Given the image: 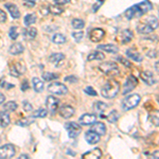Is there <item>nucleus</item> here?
Listing matches in <instances>:
<instances>
[{
	"mask_svg": "<svg viewBox=\"0 0 159 159\" xmlns=\"http://www.w3.org/2000/svg\"><path fill=\"white\" fill-rule=\"evenodd\" d=\"M152 3H151L148 0H144V1L140 2L138 4L129 7V9L125 11V17L127 19H133L135 17H140L142 15H144L145 13L152 10Z\"/></svg>",
	"mask_w": 159,
	"mask_h": 159,
	"instance_id": "1",
	"label": "nucleus"
},
{
	"mask_svg": "<svg viewBox=\"0 0 159 159\" xmlns=\"http://www.w3.org/2000/svg\"><path fill=\"white\" fill-rule=\"evenodd\" d=\"M120 85L115 80H109L105 83V85L102 87L101 94L106 99H114L119 92Z\"/></svg>",
	"mask_w": 159,
	"mask_h": 159,
	"instance_id": "2",
	"label": "nucleus"
},
{
	"mask_svg": "<svg viewBox=\"0 0 159 159\" xmlns=\"http://www.w3.org/2000/svg\"><path fill=\"white\" fill-rule=\"evenodd\" d=\"M140 102V96L137 93L130 94V96H127L126 98L123 100L122 102V108L124 110H130L133 108H135Z\"/></svg>",
	"mask_w": 159,
	"mask_h": 159,
	"instance_id": "3",
	"label": "nucleus"
},
{
	"mask_svg": "<svg viewBox=\"0 0 159 159\" xmlns=\"http://www.w3.org/2000/svg\"><path fill=\"white\" fill-rule=\"evenodd\" d=\"M100 71H102L106 75H116L119 72V68L116 63H112V61H107V63H103L99 66Z\"/></svg>",
	"mask_w": 159,
	"mask_h": 159,
	"instance_id": "4",
	"label": "nucleus"
},
{
	"mask_svg": "<svg viewBox=\"0 0 159 159\" xmlns=\"http://www.w3.org/2000/svg\"><path fill=\"white\" fill-rule=\"evenodd\" d=\"M16 153V148L15 145L7 143L2 147H0V159H9L15 156Z\"/></svg>",
	"mask_w": 159,
	"mask_h": 159,
	"instance_id": "5",
	"label": "nucleus"
},
{
	"mask_svg": "<svg viewBox=\"0 0 159 159\" xmlns=\"http://www.w3.org/2000/svg\"><path fill=\"white\" fill-rule=\"evenodd\" d=\"M48 91L53 94H56V96H64V94L67 93L68 88L64 84L58 83V82H54V83L50 84L48 86Z\"/></svg>",
	"mask_w": 159,
	"mask_h": 159,
	"instance_id": "6",
	"label": "nucleus"
},
{
	"mask_svg": "<svg viewBox=\"0 0 159 159\" xmlns=\"http://www.w3.org/2000/svg\"><path fill=\"white\" fill-rule=\"evenodd\" d=\"M65 129L68 132V136L70 138H75L81 134L82 127L81 125L76 124L75 122H67L65 124Z\"/></svg>",
	"mask_w": 159,
	"mask_h": 159,
	"instance_id": "7",
	"label": "nucleus"
},
{
	"mask_svg": "<svg viewBox=\"0 0 159 159\" xmlns=\"http://www.w3.org/2000/svg\"><path fill=\"white\" fill-rule=\"evenodd\" d=\"M25 72V66L22 61H17L14 65L10 66V73L14 78H19Z\"/></svg>",
	"mask_w": 159,
	"mask_h": 159,
	"instance_id": "8",
	"label": "nucleus"
},
{
	"mask_svg": "<svg viewBox=\"0 0 159 159\" xmlns=\"http://www.w3.org/2000/svg\"><path fill=\"white\" fill-rule=\"evenodd\" d=\"M137 84H138V81H137V79H136V76H134V75L129 76L126 80V82H125L124 86H123L122 93L123 94L129 93V92L132 91L136 86H137Z\"/></svg>",
	"mask_w": 159,
	"mask_h": 159,
	"instance_id": "9",
	"label": "nucleus"
},
{
	"mask_svg": "<svg viewBox=\"0 0 159 159\" xmlns=\"http://www.w3.org/2000/svg\"><path fill=\"white\" fill-rule=\"evenodd\" d=\"M104 36H105L104 30L99 29V28L91 30L90 33H89V39L93 43H98V42H100V40H102L104 38Z\"/></svg>",
	"mask_w": 159,
	"mask_h": 159,
	"instance_id": "10",
	"label": "nucleus"
},
{
	"mask_svg": "<svg viewBox=\"0 0 159 159\" xmlns=\"http://www.w3.org/2000/svg\"><path fill=\"white\" fill-rule=\"evenodd\" d=\"M96 120H97V116L91 114H85L80 117L79 122L81 125H91L96 122Z\"/></svg>",
	"mask_w": 159,
	"mask_h": 159,
	"instance_id": "11",
	"label": "nucleus"
},
{
	"mask_svg": "<svg viewBox=\"0 0 159 159\" xmlns=\"http://www.w3.org/2000/svg\"><path fill=\"white\" fill-rule=\"evenodd\" d=\"M133 37H134V34H133V32L130 30H124L122 31L121 33H120L119 35H118V39L120 40L122 43H129L130 40L133 39Z\"/></svg>",
	"mask_w": 159,
	"mask_h": 159,
	"instance_id": "12",
	"label": "nucleus"
},
{
	"mask_svg": "<svg viewBox=\"0 0 159 159\" xmlns=\"http://www.w3.org/2000/svg\"><path fill=\"white\" fill-rule=\"evenodd\" d=\"M58 104H60V101H58L57 98L53 96H48L47 100H46V106L48 107V109L51 110V111H55L58 107Z\"/></svg>",
	"mask_w": 159,
	"mask_h": 159,
	"instance_id": "13",
	"label": "nucleus"
},
{
	"mask_svg": "<svg viewBox=\"0 0 159 159\" xmlns=\"http://www.w3.org/2000/svg\"><path fill=\"white\" fill-rule=\"evenodd\" d=\"M85 139L88 144H97L100 141V135L90 129L85 134Z\"/></svg>",
	"mask_w": 159,
	"mask_h": 159,
	"instance_id": "14",
	"label": "nucleus"
},
{
	"mask_svg": "<svg viewBox=\"0 0 159 159\" xmlns=\"http://www.w3.org/2000/svg\"><path fill=\"white\" fill-rule=\"evenodd\" d=\"M74 114V108L71 105H63L60 108V115L65 119H69L73 116Z\"/></svg>",
	"mask_w": 159,
	"mask_h": 159,
	"instance_id": "15",
	"label": "nucleus"
},
{
	"mask_svg": "<svg viewBox=\"0 0 159 159\" xmlns=\"http://www.w3.org/2000/svg\"><path fill=\"white\" fill-rule=\"evenodd\" d=\"M4 7H6V9L9 11V13L11 14V16L13 17L14 19H18L20 17V12L18 10V7H17L15 4L13 3H6L4 4Z\"/></svg>",
	"mask_w": 159,
	"mask_h": 159,
	"instance_id": "16",
	"label": "nucleus"
},
{
	"mask_svg": "<svg viewBox=\"0 0 159 159\" xmlns=\"http://www.w3.org/2000/svg\"><path fill=\"white\" fill-rule=\"evenodd\" d=\"M141 80L144 82L147 85H154L156 83V80L154 78L153 73L150 71H144V72L141 73Z\"/></svg>",
	"mask_w": 159,
	"mask_h": 159,
	"instance_id": "17",
	"label": "nucleus"
},
{
	"mask_svg": "<svg viewBox=\"0 0 159 159\" xmlns=\"http://www.w3.org/2000/svg\"><path fill=\"white\" fill-rule=\"evenodd\" d=\"M101 156H102V152H101V150L98 148H93V150H91V151H89V152H87L84 154L83 156H82V158H85V159H99V158H101Z\"/></svg>",
	"mask_w": 159,
	"mask_h": 159,
	"instance_id": "18",
	"label": "nucleus"
},
{
	"mask_svg": "<svg viewBox=\"0 0 159 159\" xmlns=\"http://www.w3.org/2000/svg\"><path fill=\"white\" fill-rule=\"evenodd\" d=\"M37 35V30L35 28H29L28 27L27 29L24 30L22 32V36L25 40H31V39H34Z\"/></svg>",
	"mask_w": 159,
	"mask_h": 159,
	"instance_id": "19",
	"label": "nucleus"
},
{
	"mask_svg": "<svg viewBox=\"0 0 159 159\" xmlns=\"http://www.w3.org/2000/svg\"><path fill=\"white\" fill-rule=\"evenodd\" d=\"M24 51H25V48L20 43H13V45H11V47L9 48V52L11 53L12 55H19V54H21Z\"/></svg>",
	"mask_w": 159,
	"mask_h": 159,
	"instance_id": "20",
	"label": "nucleus"
},
{
	"mask_svg": "<svg viewBox=\"0 0 159 159\" xmlns=\"http://www.w3.org/2000/svg\"><path fill=\"white\" fill-rule=\"evenodd\" d=\"M90 129L96 132L97 134H99L100 136L105 135V133H106V126H105V124H103L102 122H94L93 124L91 125Z\"/></svg>",
	"mask_w": 159,
	"mask_h": 159,
	"instance_id": "21",
	"label": "nucleus"
},
{
	"mask_svg": "<svg viewBox=\"0 0 159 159\" xmlns=\"http://www.w3.org/2000/svg\"><path fill=\"white\" fill-rule=\"evenodd\" d=\"M10 122H11V119H10L9 112L4 109L1 110L0 111V126L4 129V127H7L10 124Z\"/></svg>",
	"mask_w": 159,
	"mask_h": 159,
	"instance_id": "22",
	"label": "nucleus"
},
{
	"mask_svg": "<svg viewBox=\"0 0 159 159\" xmlns=\"http://www.w3.org/2000/svg\"><path fill=\"white\" fill-rule=\"evenodd\" d=\"M137 31L140 33V34H150V33L153 31V29L147 21H144L143 24H142V22H141V24H138Z\"/></svg>",
	"mask_w": 159,
	"mask_h": 159,
	"instance_id": "23",
	"label": "nucleus"
},
{
	"mask_svg": "<svg viewBox=\"0 0 159 159\" xmlns=\"http://www.w3.org/2000/svg\"><path fill=\"white\" fill-rule=\"evenodd\" d=\"M126 55L129 56V58L134 60L135 61H142V56L140 55V53H138L137 51L134 50L133 48H129V49L126 50Z\"/></svg>",
	"mask_w": 159,
	"mask_h": 159,
	"instance_id": "24",
	"label": "nucleus"
},
{
	"mask_svg": "<svg viewBox=\"0 0 159 159\" xmlns=\"http://www.w3.org/2000/svg\"><path fill=\"white\" fill-rule=\"evenodd\" d=\"M98 49L105 51V52H107V53H117L118 52L117 46L110 45V43H108V45H100V46H98Z\"/></svg>",
	"mask_w": 159,
	"mask_h": 159,
	"instance_id": "25",
	"label": "nucleus"
},
{
	"mask_svg": "<svg viewBox=\"0 0 159 159\" xmlns=\"http://www.w3.org/2000/svg\"><path fill=\"white\" fill-rule=\"evenodd\" d=\"M32 84H33V88L36 92H42L43 90V82L38 78H33L32 79Z\"/></svg>",
	"mask_w": 159,
	"mask_h": 159,
	"instance_id": "26",
	"label": "nucleus"
},
{
	"mask_svg": "<svg viewBox=\"0 0 159 159\" xmlns=\"http://www.w3.org/2000/svg\"><path fill=\"white\" fill-rule=\"evenodd\" d=\"M104 54L99 51H92L91 53H89V55L87 56V60L88 61H102L104 60Z\"/></svg>",
	"mask_w": 159,
	"mask_h": 159,
	"instance_id": "27",
	"label": "nucleus"
},
{
	"mask_svg": "<svg viewBox=\"0 0 159 159\" xmlns=\"http://www.w3.org/2000/svg\"><path fill=\"white\" fill-rule=\"evenodd\" d=\"M48 10H49V13L53 15H61V13L64 12V9L61 7V4H49L48 6Z\"/></svg>",
	"mask_w": 159,
	"mask_h": 159,
	"instance_id": "28",
	"label": "nucleus"
},
{
	"mask_svg": "<svg viewBox=\"0 0 159 159\" xmlns=\"http://www.w3.org/2000/svg\"><path fill=\"white\" fill-rule=\"evenodd\" d=\"M35 21H36V15H35L34 13H30V14H27L25 16L24 22H25V27H30V25H32L33 24H35Z\"/></svg>",
	"mask_w": 159,
	"mask_h": 159,
	"instance_id": "29",
	"label": "nucleus"
},
{
	"mask_svg": "<svg viewBox=\"0 0 159 159\" xmlns=\"http://www.w3.org/2000/svg\"><path fill=\"white\" fill-rule=\"evenodd\" d=\"M107 108V104L103 103V102H96V103L93 104V111L96 112V114H103L104 110Z\"/></svg>",
	"mask_w": 159,
	"mask_h": 159,
	"instance_id": "30",
	"label": "nucleus"
},
{
	"mask_svg": "<svg viewBox=\"0 0 159 159\" xmlns=\"http://www.w3.org/2000/svg\"><path fill=\"white\" fill-rule=\"evenodd\" d=\"M64 58H65V55H64L63 53H53V54L50 55L49 61L50 63L56 64V66H57V64L60 63V61H64Z\"/></svg>",
	"mask_w": 159,
	"mask_h": 159,
	"instance_id": "31",
	"label": "nucleus"
},
{
	"mask_svg": "<svg viewBox=\"0 0 159 159\" xmlns=\"http://www.w3.org/2000/svg\"><path fill=\"white\" fill-rule=\"evenodd\" d=\"M17 107H18V105H17L16 102H14V101H9L3 105V109L7 110V112L15 111V110L17 109Z\"/></svg>",
	"mask_w": 159,
	"mask_h": 159,
	"instance_id": "32",
	"label": "nucleus"
},
{
	"mask_svg": "<svg viewBox=\"0 0 159 159\" xmlns=\"http://www.w3.org/2000/svg\"><path fill=\"white\" fill-rule=\"evenodd\" d=\"M47 115H48V110L42 108L33 111L32 115H31V118H45Z\"/></svg>",
	"mask_w": 159,
	"mask_h": 159,
	"instance_id": "33",
	"label": "nucleus"
},
{
	"mask_svg": "<svg viewBox=\"0 0 159 159\" xmlns=\"http://www.w3.org/2000/svg\"><path fill=\"white\" fill-rule=\"evenodd\" d=\"M66 36L63 34H61V33H57V34H55L54 36L52 37V42L54 43H57V45H60V43H66Z\"/></svg>",
	"mask_w": 159,
	"mask_h": 159,
	"instance_id": "34",
	"label": "nucleus"
},
{
	"mask_svg": "<svg viewBox=\"0 0 159 159\" xmlns=\"http://www.w3.org/2000/svg\"><path fill=\"white\" fill-rule=\"evenodd\" d=\"M43 79L47 82H51V81H54V80L58 79V74L53 73V72H43Z\"/></svg>",
	"mask_w": 159,
	"mask_h": 159,
	"instance_id": "35",
	"label": "nucleus"
},
{
	"mask_svg": "<svg viewBox=\"0 0 159 159\" xmlns=\"http://www.w3.org/2000/svg\"><path fill=\"white\" fill-rule=\"evenodd\" d=\"M145 21H147L148 24L150 25L151 27H152V29H153V30L157 29L158 25H159V21H158L157 17H155V16H150L147 20H145Z\"/></svg>",
	"mask_w": 159,
	"mask_h": 159,
	"instance_id": "36",
	"label": "nucleus"
},
{
	"mask_svg": "<svg viewBox=\"0 0 159 159\" xmlns=\"http://www.w3.org/2000/svg\"><path fill=\"white\" fill-rule=\"evenodd\" d=\"M150 120H151V122H152L154 125L159 126V110H155V111L151 114Z\"/></svg>",
	"mask_w": 159,
	"mask_h": 159,
	"instance_id": "37",
	"label": "nucleus"
},
{
	"mask_svg": "<svg viewBox=\"0 0 159 159\" xmlns=\"http://www.w3.org/2000/svg\"><path fill=\"white\" fill-rule=\"evenodd\" d=\"M32 123H33L32 118H24V119L17 121L16 124L18 125V126H29V125L32 124Z\"/></svg>",
	"mask_w": 159,
	"mask_h": 159,
	"instance_id": "38",
	"label": "nucleus"
},
{
	"mask_svg": "<svg viewBox=\"0 0 159 159\" xmlns=\"http://www.w3.org/2000/svg\"><path fill=\"white\" fill-rule=\"evenodd\" d=\"M9 36L13 40L17 39V37H18V31H17V27H11V28H10Z\"/></svg>",
	"mask_w": 159,
	"mask_h": 159,
	"instance_id": "39",
	"label": "nucleus"
},
{
	"mask_svg": "<svg viewBox=\"0 0 159 159\" xmlns=\"http://www.w3.org/2000/svg\"><path fill=\"white\" fill-rule=\"evenodd\" d=\"M84 25H85V22L82 19L75 18L72 20V27L74 29H82V28H84Z\"/></svg>",
	"mask_w": 159,
	"mask_h": 159,
	"instance_id": "40",
	"label": "nucleus"
},
{
	"mask_svg": "<svg viewBox=\"0 0 159 159\" xmlns=\"http://www.w3.org/2000/svg\"><path fill=\"white\" fill-rule=\"evenodd\" d=\"M107 120H108V122H110V123L117 122V120H118V112L116 111V110H112V111H110V114L108 115V117H107Z\"/></svg>",
	"mask_w": 159,
	"mask_h": 159,
	"instance_id": "41",
	"label": "nucleus"
},
{
	"mask_svg": "<svg viewBox=\"0 0 159 159\" xmlns=\"http://www.w3.org/2000/svg\"><path fill=\"white\" fill-rule=\"evenodd\" d=\"M0 86L2 87V88L7 89V90H9V89H12L14 88L15 85H13V84H10L9 82H6L4 80H0Z\"/></svg>",
	"mask_w": 159,
	"mask_h": 159,
	"instance_id": "42",
	"label": "nucleus"
},
{
	"mask_svg": "<svg viewBox=\"0 0 159 159\" xmlns=\"http://www.w3.org/2000/svg\"><path fill=\"white\" fill-rule=\"evenodd\" d=\"M83 36H84L83 31H78V32H73L72 33V37L76 40V42H80V40L83 38Z\"/></svg>",
	"mask_w": 159,
	"mask_h": 159,
	"instance_id": "43",
	"label": "nucleus"
},
{
	"mask_svg": "<svg viewBox=\"0 0 159 159\" xmlns=\"http://www.w3.org/2000/svg\"><path fill=\"white\" fill-rule=\"evenodd\" d=\"M85 93L89 94V96H92V97H96L97 94H98V93H97V91L90 86H88V87H86V88H85Z\"/></svg>",
	"mask_w": 159,
	"mask_h": 159,
	"instance_id": "44",
	"label": "nucleus"
},
{
	"mask_svg": "<svg viewBox=\"0 0 159 159\" xmlns=\"http://www.w3.org/2000/svg\"><path fill=\"white\" fill-rule=\"evenodd\" d=\"M22 106H24V110H25V111H31V110L33 109L32 104H31L30 102H28V101H24V102H22Z\"/></svg>",
	"mask_w": 159,
	"mask_h": 159,
	"instance_id": "45",
	"label": "nucleus"
},
{
	"mask_svg": "<svg viewBox=\"0 0 159 159\" xmlns=\"http://www.w3.org/2000/svg\"><path fill=\"white\" fill-rule=\"evenodd\" d=\"M117 61H120V63H122L124 66H126V67H130V63L127 60H125L124 57H122V56H118L117 57Z\"/></svg>",
	"mask_w": 159,
	"mask_h": 159,
	"instance_id": "46",
	"label": "nucleus"
},
{
	"mask_svg": "<svg viewBox=\"0 0 159 159\" xmlns=\"http://www.w3.org/2000/svg\"><path fill=\"white\" fill-rule=\"evenodd\" d=\"M24 3L28 7H33L36 3V0H24Z\"/></svg>",
	"mask_w": 159,
	"mask_h": 159,
	"instance_id": "47",
	"label": "nucleus"
},
{
	"mask_svg": "<svg viewBox=\"0 0 159 159\" xmlns=\"http://www.w3.org/2000/svg\"><path fill=\"white\" fill-rule=\"evenodd\" d=\"M21 90L22 91H25V90H28V89L30 88V85H29V82L27 81V80H24V82L21 83Z\"/></svg>",
	"mask_w": 159,
	"mask_h": 159,
	"instance_id": "48",
	"label": "nucleus"
},
{
	"mask_svg": "<svg viewBox=\"0 0 159 159\" xmlns=\"http://www.w3.org/2000/svg\"><path fill=\"white\" fill-rule=\"evenodd\" d=\"M64 80H65V82H69V83H75L78 81V78L74 75H70V76H66Z\"/></svg>",
	"mask_w": 159,
	"mask_h": 159,
	"instance_id": "49",
	"label": "nucleus"
},
{
	"mask_svg": "<svg viewBox=\"0 0 159 159\" xmlns=\"http://www.w3.org/2000/svg\"><path fill=\"white\" fill-rule=\"evenodd\" d=\"M7 20V14L6 12H3L2 10H0V22H6Z\"/></svg>",
	"mask_w": 159,
	"mask_h": 159,
	"instance_id": "50",
	"label": "nucleus"
},
{
	"mask_svg": "<svg viewBox=\"0 0 159 159\" xmlns=\"http://www.w3.org/2000/svg\"><path fill=\"white\" fill-rule=\"evenodd\" d=\"M54 1L56 2L57 4H66V3H68V2H70L71 0H54Z\"/></svg>",
	"mask_w": 159,
	"mask_h": 159,
	"instance_id": "51",
	"label": "nucleus"
},
{
	"mask_svg": "<svg viewBox=\"0 0 159 159\" xmlns=\"http://www.w3.org/2000/svg\"><path fill=\"white\" fill-rule=\"evenodd\" d=\"M151 156H152V158H155V159L159 158V151H156V152H155V153H153Z\"/></svg>",
	"mask_w": 159,
	"mask_h": 159,
	"instance_id": "52",
	"label": "nucleus"
},
{
	"mask_svg": "<svg viewBox=\"0 0 159 159\" xmlns=\"http://www.w3.org/2000/svg\"><path fill=\"white\" fill-rule=\"evenodd\" d=\"M4 100H6V97H4V94L3 93H1L0 92V104H2L4 102Z\"/></svg>",
	"mask_w": 159,
	"mask_h": 159,
	"instance_id": "53",
	"label": "nucleus"
},
{
	"mask_svg": "<svg viewBox=\"0 0 159 159\" xmlns=\"http://www.w3.org/2000/svg\"><path fill=\"white\" fill-rule=\"evenodd\" d=\"M28 158H29V156H28V155H24V154L19 156V159H28Z\"/></svg>",
	"mask_w": 159,
	"mask_h": 159,
	"instance_id": "54",
	"label": "nucleus"
},
{
	"mask_svg": "<svg viewBox=\"0 0 159 159\" xmlns=\"http://www.w3.org/2000/svg\"><path fill=\"white\" fill-rule=\"evenodd\" d=\"M155 69H156V71H158L159 72V61L155 64Z\"/></svg>",
	"mask_w": 159,
	"mask_h": 159,
	"instance_id": "55",
	"label": "nucleus"
},
{
	"mask_svg": "<svg viewBox=\"0 0 159 159\" xmlns=\"http://www.w3.org/2000/svg\"><path fill=\"white\" fill-rule=\"evenodd\" d=\"M148 57H156V52H152V53H148Z\"/></svg>",
	"mask_w": 159,
	"mask_h": 159,
	"instance_id": "56",
	"label": "nucleus"
},
{
	"mask_svg": "<svg viewBox=\"0 0 159 159\" xmlns=\"http://www.w3.org/2000/svg\"><path fill=\"white\" fill-rule=\"evenodd\" d=\"M158 102H159V97H158Z\"/></svg>",
	"mask_w": 159,
	"mask_h": 159,
	"instance_id": "57",
	"label": "nucleus"
}]
</instances>
